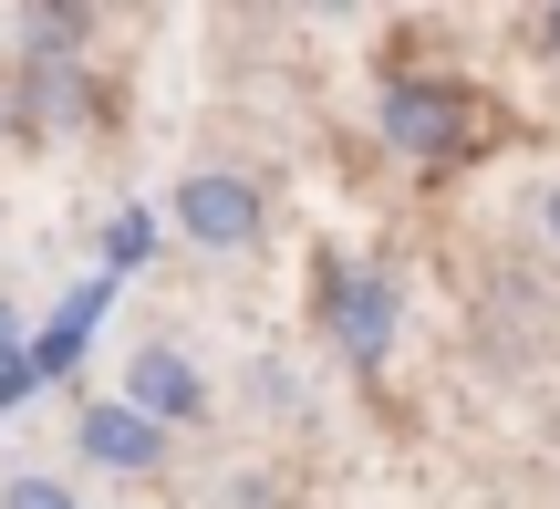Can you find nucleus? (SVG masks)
<instances>
[{
  "label": "nucleus",
  "mask_w": 560,
  "mask_h": 509,
  "mask_svg": "<svg viewBox=\"0 0 560 509\" xmlns=\"http://www.w3.org/2000/svg\"><path fill=\"white\" fill-rule=\"evenodd\" d=\"M374 125H384V146H405V157L446 166V157H467V136H478V104H467V83L395 73V83L374 94Z\"/></svg>",
  "instance_id": "1"
},
{
  "label": "nucleus",
  "mask_w": 560,
  "mask_h": 509,
  "mask_svg": "<svg viewBox=\"0 0 560 509\" xmlns=\"http://www.w3.org/2000/svg\"><path fill=\"white\" fill-rule=\"evenodd\" d=\"M260 219H270V208H260V187H249L240 166H198V177L177 187V229L198 250H249V240H260Z\"/></svg>",
  "instance_id": "2"
},
{
  "label": "nucleus",
  "mask_w": 560,
  "mask_h": 509,
  "mask_svg": "<svg viewBox=\"0 0 560 509\" xmlns=\"http://www.w3.org/2000/svg\"><path fill=\"white\" fill-rule=\"evenodd\" d=\"M115 395L145 416V427H198V416H208V374L187 365L177 344H136L125 374H115Z\"/></svg>",
  "instance_id": "3"
},
{
  "label": "nucleus",
  "mask_w": 560,
  "mask_h": 509,
  "mask_svg": "<svg viewBox=\"0 0 560 509\" xmlns=\"http://www.w3.org/2000/svg\"><path fill=\"white\" fill-rule=\"evenodd\" d=\"M73 448H83V468H115V478H156L166 468V427H145L125 395H94L73 416Z\"/></svg>",
  "instance_id": "4"
},
{
  "label": "nucleus",
  "mask_w": 560,
  "mask_h": 509,
  "mask_svg": "<svg viewBox=\"0 0 560 509\" xmlns=\"http://www.w3.org/2000/svg\"><path fill=\"white\" fill-rule=\"evenodd\" d=\"M332 333L353 365H384V344H395V281L384 270H332Z\"/></svg>",
  "instance_id": "5"
},
{
  "label": "nucleus",
  "mask_w": 560,
  "mask_h": 509,
  "mask_svg": "<svg viewBox=\"0 0 560 509\" xmlns=\"http://www.w3.org/2000/svg\"><path fill=\"white\" fill-rule=\"evenodd\" d=\"M94 312H104V281H94V291H73V302H62V323H52V333L32 344V385L73 374V354H83V323H94Z\"/></svg>",
  "instance_id": "6"
},
{
  "label": "nucleus",
  "mask_w": 560,
  "mask_h": 509,
  "mask_svg": "<svg viewBox=\"0 0 560 509\" xmlns=\"http://www.w3.org/2000/svg\"><path fill=\"white\" fill-rule=\"evenodd\" d=\"M104 261H115V270L156 261V208H115V219H104Z\"/></svg>",
  "instance_id": "7"
},
{
  "label": "nucleus",
  "mask_w": 560,
  "mask_h": 509,
  "mask_svg": "<svg viewBox=\"0 0 560 509\" xmlns=\"http://www.w3.org/2000/svg\"><path fill=\"white\" fill-rule=\"evenodd\" d=\"M0 509H83L62 478H42V468H21V478H0Z\"/></svg>",
  "instance_id": "8"
},
{
  "label": "nucleus",
  "mask_w": 560,
  "mask_h": 509,
  "mask_svg": "<svg viewBox=\"0 0 560 509\" xmlns=\"http://www.w3.org/2000/svg\"><path fill=\"white\" fill-rule=\"evenodd\" d=\"M21 42H32V53H73V42H83V11H21Z\"/></svg>",
  "instance_id": "9"
},
{
  "label": "nucleus",
  "mask_w": 560,
  "mask_h": 509,
  "mask_svg": "<svg viewBox=\"0 0 560 509\" xmlns=\"http://www.w3.org/2000/svg\"><path fill=\"white\" fill-rule=\"evenodd\" d=\"M21 395H32V354H11V365H0V416H11Z\"/></svg>",
  "instance_id": "10"
},
{
  "label": "nucleus",
  "mask_w": 560,
  "mask_h": 509,
  "mask_svg": "<svg viewBox=\"0 0 560 509\" xmlns=\"http://www.w3.org/2000/svg\"><path fill=\"white\" fill-rule=\"evenodd\" d=\"M540 229H550V240H560V177H550V198H540Z\"/></svg>",
  "instance_id": "11"
},
{
  "label": "nucleus",
  "mask_w": 560,
  "mask_h": 509,
  "mask_svg": "<svg viewBox=\"0 0 560 509\" xmlns=\"http://www.w3.org/2000/svg\"><path fill=\"white\" fill-rule=\"evenodd\" d=\"M540 42H550V62H560V11H550V21H540Z\"/></svg>",
  "instance_id": "12"
},
{
  "label": "nucleus",
  "mask_w": 560,
  "mask_h": 509,
  "mask_svg": "<svg viewBox=\"0 0 560 509\" xmlns=\"http://www.w3.org/2000/svg\"><path fill=\"white\" fill-rule=\"evenodd\" d=\"M0 365H11V302H0Z\"/></svg>",
  "instance_id": "13"
}]
</instances>
